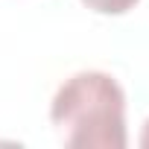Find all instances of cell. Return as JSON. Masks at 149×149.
Masks as SVG:
<instances>
[{"instance_id": "6da1fadb", "label": "cell", "mask_w": 149, "mask_h": 149, "mask_svg": "<svg viewBox=\"0 0 149 149\" xmlns=\"http://www.w3.org/2000/svg\"><path fill=\"white\" fill-rule=\"evenodd\" d=\"M50 120L70 149H123L126 134V94L111 73L82 70L56 91Z\"/></svg>"}, {"instance_id": "7a4b0ae2", "label": "cell", "mask_w": 149, "mask_h": 149, "mask_svg": "<svg viewBox=\"0 0 149 149\" xmlns=\"http://www.w3.org/2000/svg\"><path fill=\"white\" fill-rule=\"evenodd\" d=\"M82 3L97 12V15H126L129 9H134L140 0H82Z\"/></svg>"}, {"instance_id": "3957f363", "label": "cell", "mask_w": 149, "mask_h": 149, "mask_svg": "<svg viewBox=\"0 0 149 149\" xmlns=\"http://www.w3.org/2000/svg\"><path fill=\"white\" fill-rule=\"evenodd\" d=\"M140 146H143V149H149V120H146V126H143V134H140Z\"/></svg>"}]
</instances>
